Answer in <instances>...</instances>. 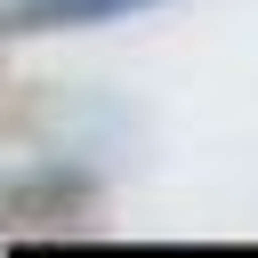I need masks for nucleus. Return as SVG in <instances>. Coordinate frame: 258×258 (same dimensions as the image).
Wrapping results in <instances>:
<instances>
[{
  "instance_id": "obj_3",
  "label": "nucleus",
  "mask_w": 258,
  "mask_h": 258,
  "mask_svg": "<svg viewBox=\"0 0 258 258\" xmlns=\"http://www.w3.org/2000/svg\"><path fill=\"white\" fill-rule=\"evenodd\" d=\"M161 0H0V40H40V32H89V24H121L145 16Z\"/></svg>"
},
{
  "instance_id": "obj_1",
  "label": "nucleus",
  "mask_w": 258,
  "mask_h": 258,
  "mask_svg": "<svg viewBox=\"0 0 258 258\" xmlns=\"http://www.w3.org/2000/svg\"><path fill=\"white\" fill-rule=\"evenodd\" d=\"M0 258H258V234H24Z\"/></svg>"
},
{
  "instance_id": "obj_2",
  "label": "nucleus",
  "mask_w": 258,
  "mask_h": 258,
  "mask_svg": "<svg viewBox=\"0 0 258 258\" xmlns=\"http://www.w3.org/2000/svg\"><path fill=\"white\" fill-rule=\"evenodd\" d=\"M97 202V177L89 169H16V177H0V250L8 242H24V234H64V226H81V210Z\"/></svg>"
}]
</instances>
